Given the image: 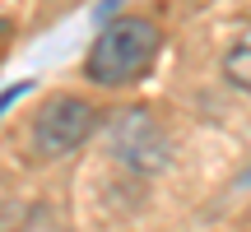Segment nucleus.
Segmentation results:
<instances>
[{
    "label": "nucleus",
    "mask_w": 251,
    "mask_h": 232,
    "mask_svg": "<svg viewBox=\"0 0 251 232\" xmlns=\"http://www.w3.org/2000/svg\"><path fill=\"white\" fill-rule=\"evenodd\" d=\"M158 46H163V33L153 19L117 14L93 37L89 56H84V79L98 84V89H130V84H140L153 70Z\"/></svg>",
    "instance_id": "1"
},
{
    "label": "nucleus",
    "mask_w": 251,
    "mask_h": 232,
    "mask_svg": "<svg viewBox=\"0 0 251 232\" xmlns=\"http://www.w3.org/2000/svg\"><path fill=\"white\" fill-rule=\"evenodd\" d=\"M107 153L121 167H130L135 177H158L172 158V139H168V130L158 125V116L149 107H126V112L112 116Z\"/></svg>",
    "instance_id": "3"
},
{
    "label": "nucleus",
    "mask_w": 251,
    "mask_h": 232,
    "mask_svg": "<svg viewBox=\"0 0 251 232\" xmlns=\"http://www.w3.org/2000/svg\"><path fill=\"white\" fill-rule=\"evenodd\" d=\"M93 130H98V107H93L89 98H79V93H51V98L37 107L33 130H28L33 158H42V162L65 158V153H75L79 144H89Z\"/></svg>",
    "instance_id": "2"
},
{
    "label": "nucleus",
    "mask_w": 251,
    "mask_h": 232,
    "mask_svg": "<svg viewBox=\"0 0 251 232\" xmlns=\"http://www.w3.org/2000/svg\"><path fill=\"white\" fill-rule=\"evenodd\" d=\"M24 89H28V84H14V89H9L5 98H0V112H5V107H9V102H14V98H19V93H24Z\"/></svg>",
    "instance_id": "5"
},
{
    "label": "nucleus",
    "mask_w": 251,
    "mask_h": 232,
    "mask_svg": "<svg viewBox=\"0 0 251 232\" xmlns=\"http://www.w3.org/2000/svg\"><path fill=\"white\" fill-rule=\"evenodd\" d=\"M5 33H9V19H5V14H0V42H5Z\"/></svg>",
    "instance_id": "6"
},
{
    "label": "nucleus",
    "mask_w": 251,
    "mask_h": 232,
    "mask_svg": "<svg viewBox=\"0 0 251 232\" xmlns=\"http://www.w3.org/2000/svg\"><path fill=\"white\" fill-rule=\"evenodd\" d=\"M224 79L233 84V89L251 93V33L237 37V42L228 46V56H224Z\"/></svg>",
    "instance_id": "4"
}]
</instances>
